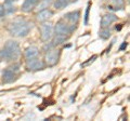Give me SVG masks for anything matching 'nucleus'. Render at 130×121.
<instances>
[{"label": "nucleus", "instance_id": "1", "mask_svg": "<svg viewBox=\"0 0 130 121\" xmlns=\"http://www.w3.org/2000/svg\"><path fill=\"white\" fill-rule=\"evenodd\" d=\"M31 28H32V24L29 21H26L24 18H18L10 23L8 30H9L10 35L13 36V37L24 38L29 34Z\"/></svg>", "mask_w": 130, "mask_h": 121}, {"label": "nucleus", "instance_id": "2", "mask_svg": "<svg viewBox=\"0 0 130 121\" xmlns=\"http://www.w3.org/2000/svg\"><path fill=\"white\" fill-rule=\"evenodd\" d=\"M21 55L20 44L15 40H8L0 50V58L5 61H16Z\"/></svg>", "mask_w": 130, "mask_h": 121}, {"label": "nucleus", "instance_id": "3", "mask_svg": "<svg viewBox=\"0 0 130 121\" xmlns=\"http://www.w3.org/2000/svg\"><path fill=\"white\" fill-rule=\"evenodd\" d=\"M74 29H76V25H70L64 19H60L53 27L54 36H65V37H70Z\"/></svg>", "mask_w": 130, "mask_h": 121}, {"label": "nucleus", "instance_id": "4", "mask_svg": "<svg viewBox=\"0 0 130 121\" xmlns=\"http://www.w3.org/2000/svg\"><path fill=\"white\" fill-rule=\"evenodd\" d=\"M53 36V24L50 22H43V24L40 26V37L43 42L50 41V39Z\"/></svg>", "mask_w": 130, "mask_h": 121}, {"label": "nucleus", "instance_id": "5", "mask_svg": "<svg viewBox=\"0 0 130 121\" xmlns=\"http://www.w3.org/2000/svg\"><path fill=\"white\" fill-rule=\"evenodd\" d=\"M60 55H61V52L59 49H55V48H52L49 51L46 52V64L48 66H54L58 64L59 59H60Z\"/></svg>", "mask_w": 130, "mask_h": 121}, {"label": "nucleus", "instance_id": "6", "mask_svg": "<svg viewBox=\"0 0 130 121\" xmlns=\"http://www.w3.org/2000/svg\"><path fill=\"white\" fill-rule=\"evenodd\" d=\"M44 65H46L44 62L41 61L40 58H38V56L26 59V68H27V70H29V71L41 70L44 68Z\"/></svg>", "mask_w": 130, "mask_h": 121}, {"label": "nucleus", "instance_id": "7", "mask_svg": "<svg viewBox=\"0 0 130 121\" xmlns=\"http://www.w3.org/2000/svg\"><path fill=\"white\" fill-rule=\"evenodd\" d=\"M80 19V11H72L64 15V21H67L71 25H77Z\"/></svg>", "mask_w": 130, "mask_h": 121}, {"label": "nucleus", "instance_id": "8", "mask_svg": "<svg viewBox=\"0 0 130 121\" xmlns=\"http://www.w3.org/2000/svg\"><path fill=\"white\" fill-rule=\"evenodd\" d=\"M39 1L40 0H24L23 5L21 7V10L23 12H25V13H29L38 6Z\"/></svg>", "mask_w": 130, "mask_h": 121}, {"label": "nucleus", "instance_id": "9", "mask_svg": "<svg viewBox=\"0 0 130 121\" xmlns=\"http://www.w3.org/2000/svg\"><path fill=\"white\" fill-rule=\"evenodd\" d=\"M16 79V74L11 68H7L2 72V81L5 83H10Z\"/></svg>", "mask_w": 130, "mask_h": 121}, {"label": "nucleus", "instance_id": "10", "mask_svg": "<svg viewBox=\"0 0 130 121\" xmlns=\"http://www.w3.org/2000/svg\"><path fill=\"white\" fill-rule=\"evenodd\" d=\"M117 19V16L115 14H112V13H108V14H105L103 15L102 19H101V27L104 28V27H108L112 23H114Z\"/></svg>", "mask_w": 130, "mask_h": 121}, {"label": "nucleus", "instance_id": "11", "mask_svg": "<svg viewBox=\"0 0 130 121\" xmlns=\"http://www.w3.org/2000/svg\"><path fill=\"white\" fill-rule=\"evenodd\" d=\"M52 15H53V12L49 9H43V10H40L37 15H36V17H37V21L39 22H46L48 18H50Z\"/></svg>", "mask_w": 130, "mask_h": 121}, {"label": "nucleus", "instance_id": "12", "mask_svg": "<svg viewBox=\"0 0 130 121\" xmlns=\"http://www.w3.org/2000/svg\"><path fill=\"white\" fill-rule=\"evenodd\" d=\"M39 54V49L37 47L35 46H31V47H28L27 49L25 50V58L28 59V58H32V57H36V56H38Z\"/></svg>", "mask_w": 130, "mask_h": 121}, {"label": "nucleus", "instance_id": "13", "mask_svg": "<svg viewBox=\"0 0 130 121\" xmlns=\"http://www.w3.org/2000/svg\"><path fill=\"white\" fill-rule=\"evenodd\" d=\"M71 3V0H55L54 2V8L58 10H62L66 8Z\"/></svg>", "mask_w": 130, "mask_h": 121}, {"label": "nucleus", "instance_id": "14", "mask_svg": "<svg viewBox=\"0 0 130 121\" xmlns=\"http://www.w3.org/2000/svg\"><path fill=\"white\" fill-rule=\"evenodd\" d=\"M67 38L68 37H65V36H54V38L51 42L54 47H58V46H60V44H62L63 42L66 41Z\"/></svg>", "mask_w": 130, "mask_h": 121}, {"label": "nucleus", "instance_id": "15", "mask_svg": "<svg viewBox=\"0 0 130 121\" xmlns=\"http://www.w3.org/2000/svg\"><path fill=\"white\" fill-rule=\"evenodd\" d=\"M99 37L101 39H104V40L108 39L111 37V30H109L107 27L102 28V30H100V33H99Z\"/></svg>", "mask_w": 130, "mask_h": 121}, {"label": "nucleus", "instance_id": "16", "mask_svg": "<svg viewBox=\"0 0 130 121\" xmlns=\"http://www.w3.org/2000/svg\"><path fill=\"white\" fill-rule=\"evenodd\" d=\"M113 5H114V8H111V9L123 10L124 7H125V1L124 0H113Z\"/></svg>", "mask_w": 130, "mask_h": 121}, {"label": "nucleus", "instance_id": "17", "mask_svg": "<svg viewBox=\"0 0 130 121\" xmlns=\"http://www.w3.org/2000/svg\"><path fill=\"white\" fill-rule=\"evenodd\" d=\"M51 3H52V0H40L39 3H38V9L39 10L48 9Z\"/></svg>", "mask_w": 130, "mask_h": 121}, {"label": "nucleus", "instance_id": "18", "mask_svg": "<svg viewBox=\"0 0 130 121\" xmlns=\"http://www.w3.org/2000/svg\"><path fill=\"white\" fill-rule=\"evenodd\" d=\"M89 11H90V3L88 5L87 9H86V13H85V25H88V21H89Z\"/></svg>", "mask_w": 130, "mask_h": 121}, {"label": "nucleus", "instance_id": "19", "mask_svg": "<svg viewBox=\"0 0 130 121\" xmlns=\"http://www.w3.org/2000/svg\"><path fill=\"white\" fill-rule=\"evenodd\" d=\"M6 15V9L3 5H0V18H2Z\"/></svg>", "mask_w": 130, "mask_h": 121}, {"label": "nucleus", "instance_id": "20", "mask_svg": "<svg viewBox=\"0 0 130 121\" xmlns=\"http://www.w3.org/2000/svg\"><path fill=\"white\" fill-rule=\"evenodd\" d=\"M127 46H128L127 42H124V43L120 46V48H119V51H123V50H125L126 48H127Z\"/></svg>", "mask_w": 130, "mask_h": 121}, {"label": "nucleus", "instance_id": "21", "mask_svg": "<svg viewBox=\"0 0 130 121\" xmlns=\"http://www.w3.org/2000/svg\"><path fill=\"white\" fill-rule=\"evenodd\" d=\"M96 58V56L94 55V56H92V57L91 58H89V61H88V62H86V63H84L83 64V65H87V64H89V63H90V62H93V61H94Z\"/></svg>", "mask_w": 130, "mask_h": 121}, {"label": "nucleus", "instance_id": "22", "mask_svg": "<svg viewBox=\"0 0 130 121\" xmlns=\"http://www.w3.org/2000/svg\"><path fill=\"white\" fill-rule=\"evenodd\" d=\"M121 27H123V25H121V24H119V26H116L115 28H116V30H120Z\"/></svg>", "mask_w": 130, "mask_h": 121}, {"label": "nucleus", "instance_id": "23", "mask_svg": "<svg viewBox=\"0 0 130 121\" xmlns=\"http://www.w3.org/2000/svg\"><path fill=\"white\" fill-rule=\"evenodd\" d=\"M73 1H74V2H76V1H77V0H73Z\"/></svg>", "mask_w": 130, "mask_h": 121}]
</instances>
